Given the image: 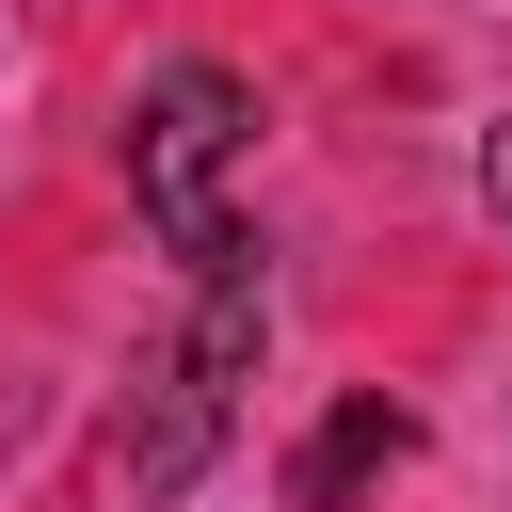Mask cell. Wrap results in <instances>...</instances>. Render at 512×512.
Instances as JSON below:
<instances>
[{
    "mask_svg": "<svg viewBox=\"0 0 512 512\" xmlns=\"http://www.w3.org/2000/svg\"><path fill=\"white\" fill-rule=\"evenodd\" d=\"M256 144V96L224 80V64H160L144 80V112H128V192H144V224L192 256V288L208 272H256V240L224 224V160Z\"/></svg>",
    "mask_w": 512,
    "mask_h": 512,
    "instance_id": "6da1fadb",
    "label": "cell"
},
{
    "mask_svg": "<svg viewBox=\"0 0 512 512\" xmlns=\"http://www.w3.org/2000/svg\"><path fill=\"white\" fill-rule=\"evenodd\" d=\"M240 368H256V272H208V304L176 320V352L144 368V416H128V496H176L208 480L224 416H240Z\"/></svg>",
    "mask_w": 512,
    "mask_h": 512,
    "instance_id": "7a4b0ae2",
    "label": "cell"
},
{
    "mask_svg": "<svg viewBox=\"0 0 512 512\" xmlns=\"http://www.w3.org/2000/svg\"><path fill=\"white\" fill-rule=\"evenodd\" d=\"M400 448H416V416H400L384 384H352V400H336V416H320V432L288 448V512H352V496H368V480H384Z\"/></svg>",
    "mask_w": 512,
    "mask_h": 512,
    "instance_id": "3957f363",
    "label": "cell"
},
{
    "mask_svg": "<svg viewBox=\"0 0 512 512\" xmlns=\"http://www.w3.org/2000/svg\"><path fill=\"white\" fill-rule=\"evenodd\" d=\"M480 208H496V240H512V128L480 144Z\"/></svg>",
    "mask_w": 512,
    "mask_h": 512,
    "instance_id": "277c9868",
    "label": "cell"
}]
</instances>
